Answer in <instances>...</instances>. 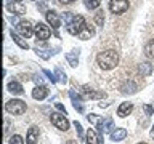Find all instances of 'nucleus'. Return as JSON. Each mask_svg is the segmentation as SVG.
<instances>
[{
	"label": "nucleus",
	"instance_id": "f257e3e1",
	"mask_svg": "<svg viewBox=\"0 0 154 144\" xmlns=\"http://www.w3.org/2000/svg\"><path fill=\"white\" fill-rule=\"evenodd\" d=\"M64 21H66V29L67 32L72 34V35H79V34L84 31V27L87 26L84 16L80 14H71V13H64Z\"/></svg>",
	"mask_w": 154,
	"mask_h": 144
},
{
	"label": "nucleus",
	"instance_id": "f03ea898",
	"mask_svg": "<svg viewBox=\"0 0 154 144\" xmlns=\"http://www.w3.org/2000/svg\"><path fill=\"white\" fill-rule=\"evenodd\" d=\"M96 62H98V66L103 70H111V69H114V67L117 66L119 55H117V51H114V50L101 51L100 55L96 56Z\"/></svg>",
	"mask_w": 154,
	"mask_h": 144
},
{
	"label": "nucleus",
	"instance_id": "7ed1b4c3",
	"mask_svg": "<svg viewBox=\"0 0 154 144\" xmlns=\"http://www.w3.org/2000/svg\"><path fill=\"white\" fill-rule=\"evenodd\" d=\"M5 109H7L10 114H13V115H21V114L26 112V103L21 101V99H11V101L7 103Z\"/></svg>",
	"mask_w": 154,
	"mask_h": 144
},
{
	"label": "nucleus",
	"instance_id": "20e7f679",
	"mask_svg": "<svg viewBox=\"0 0 154 144\" xmlns=\"http://www.w3.org/2000/svg\"><path fill=\"white\" fill-rule=\"evenodd\" d=\"M66 114H58V112H53L50 115V120L51 123L55 125L58 130H61V131H66V130H69V122H67V118L64 117Z\"/></svg>",
	"mask_w": 154,
	"mask_h": 144
},
{
	"label": "nucleus",
	"instance_id": "39448f33",
	"mask_svg": "<svg viewBox=\"0 0 154 144\" xmlns=\"http://www.w3.org/2000/svg\"><path fill=\"white\" fill-rule=\"evenodd\" d=\"M109 10L114 14H122L128 10V0H111Z\"/></svg>",
	"mask_w": 154,
	"mask_h": 144
},
{
	"label": "nucleus",
	"instance_id": "423d86ee",
	"mask_svg": "<svg viewBox=\"0 0 154 144\" xmlns=\"http://www.w3.org/2000/svg\"><path fill=\"white\" fill-rule=\"evenodd\" d=\"M35 35H37V40H48L51 35V29L45 26L43 22H37L35 24Z\"/></svg>",
	"mask_w": 154,
	"mask_h": 144
},
{
	"label": "nucleus",
	"instance_id": "0eeeda50",
	"mask_svg": "<svg viewBox=\"0 0 154 144\" xmlns=\"http://www.w3.org/2000/svg\"><path fill=\"white\" fill-rule=\"evenodd\" d=\"M45 18H47L48 24H50V26L55 29V31H58V29L61 27V18L58 16L56 11H53V10H48V11L45 13Z\"/></svg>",
	"mask_w": 154,
	"mask_h": 144
},
{
	"label": "nucleus",
	"instance_id": "6e6552de",
	"mask_svg": "<svg viewBox=\"0 0 154 144\" xmlns=\"http://www.w3.org/2000/svg\"><path fill=\"white\" fill-rule=\"evenodd\" d=\"M16 29H18V32L21 34L23 37H31L32 34H34V26L29 21H19L18 22V26H16Z\"/></svg>",
	"mask_w": 154,
	"mask_h": 144
},
{
	"label": "nucleus",
	"instance_id": "1a4fd4ad",
	"mask_svg": "<svg viewBox=\"0 0 154 144\" xmlns=\"http://www.w3.org/2000/svg\"><path fill=\"white\" fill-rule=\"evenodd\" d=\"M8 11L13 13V14H24L26 13V7H24V3H21V0H13V2H10L7 5Z\"/></svg>",
	"mask_w": 154,
	"mask_h": 144
},
{
	"label": "nucleus",
	"instance_id": "9d476101",
	"mask_svg": "<svg viewBox=\"0 0 154 144\" xmlns=\"http://www.w3.org/2000/svg\"><path fill=\"white\" fill-rule=\"evenodd\" d=\"M69 96H71V99H72V106L75 107V110L82 114V112H84V99H82V96L77 94L74 90L69 91Z\"/></svg>",
	"mask_w": 154,
	"mask_h": 144
},
{
	"label": "nucleus",
	"instance_id": "9b49d317",
	"mask_svg": "<svg viewBox=\"0 0 154 144\" xmlns=\"http://www.w3.org/2000/svg\"><path fill=\"white\" fill-rule=\"evenodd\" d=\"M82 93H84L85 98H90V99H103V98H106L104 91H93L91 88H88V86H84V88H82Z\"/></svg>",
	"mask_w": 154,
	"mask_h": 144
},
{
	"label": "nucleus",
	"instance_id": "f8f14e48",
	"mask_svg": "<svg viewBox=\"0 0 154 144\" xmlns=\"http://www.w3.org/2000/svg\"><path fill=\"white\" fill-rule=\"evenodd\" d=\"M48 91H50V90H48L45 85H37L35 88L32 90V98H34V99H38V101H40V99H45L47 94H48Z\"/></svg>",
	"mask_w": 154,
	"mask_h": 144
},
{
	"label": "nucleus",
	"instance_id": "ddd939ff",
	"mask_svg": "<svg viewBox=\"0 0 154 144\" xmlns=\"http://www.w3.org/2000/svg\"><path fill=\"white\" fill-rule=\"evenodd\" d=\"M137 90H138V86L133 80H125L124 83L120 85V91H122L124 94H133Z\"/></svg>",
	"mask_w": 154,
	"mask_h": 144
},
{
	"label": "nucleus",
	"instance_id": "4468645a",
	"mask_svg": "<svg viewBox=\"0 0 154 144\" xmlns=\"http://www.w3.org/2000/svg\"><path fill=\"white\" fill-rule=\"evenodd\" d=\"M37 141H38V127L32 125V127L29 128V131H27L26 142L27 144H37Z\"/></svg>",
	"mask_w": 154,
	"mask_h": 144
},
{
	"label": "nucleus",
	"instance_id": "2eb2a0df",
	"mask_svg": "<svg viewBox=\"0 0 154 144\" xmlns=\"http://www.w3.org/2000/svg\"><path fill=\"white\" fill-rule=\"evenodd\" d=\"M111 127H112V118H111V117H106V118H103V122H101L100 125H96V128H98L100 136H103L104 133H108Z\"/></svg>",
	"mask_w": 154,
	"mask_h": 144
},
{
	"label": "nucleus",
	"instance_id": "dca6fc26",
	"mask_svg": "<svg viewBox=\"0 0 154 144\" xmlns=\"http://www.w3.org/2000/svg\"><path fill=\"white\" fill-rule=\"evenodd\" d=\"M132 110H133V104L132 103H122L119 106V109H117V115L119 117H127V115L132 114Z\"/></svg>",
	"mask_w": 154,
	"mask_h": 144
},
{
	"label": "nucleus",
	"instance_id": "f3484780",
	"mask_svg": "<svg viewBox=\"0 0 154 144\" xmlns=\"http://www.w3.org/2000/svg\"><path fill=\"white\" fill-rule=\"evenodd\" d=\"M66 59L71 64V67H77V64H79V50H72L66 53Z\"/></svg>",
	"mask_w": 154,
	"mask_h": 144
},
{
	"label": "nucleus",
	"instance_id": "a211bd4d",
	"mask_svg": "<svg viewBox=\"0 0 154 144\" xmlns=\"http://www.w3.org/2000/svg\"><path fill=\"white\" fill-rule=\"evenodd\" d=\"M109 136H111L112 141H122V139L127 136V130H125V128H116V130L111 131Z\"/></svg>",
	"mask_w": 154,
	"mask_h": 144
},
{
	"label": "nucleus",
	"instance_id": "6ab92c4d",
	"mask_svg": "<svg viewBox=\"0 0 154 144\" xmlns=\"http://www.w3.org/2000/svg\"><path fill=\"white\" fill-rule=\"evenodd\" d=\"M100 142H101V138L96 134V131L88 130V131H87V136H85V144H100Z\"/></svg>",
	"mask_w": 154,
	"mask_h": 144
},
{
	"label": "nucleus",
	"instance_id": "aec40b11",
	"mask_svg": "<svg viewBox=\"0 0 154 144\" xmlns=\"http://www.w3.org/2000/svg\"><path fill=\"white\" fill-rule=\"evenodd\" d=\"M10 34H11L13 42L16 43L19 48H23V50H27V48H29V43H27L26 40H23V35H18V34H16V32H13V31L10 32Z\"/></svg>",
	"mask_w": 154,
	"mask_h": 144
},
{
	"label": "nucleus",
	"instance_id": "412c9836",
	"mask_svg": "<svg viewBox=\"0 0 154 144\" xmlns=\"http://www.w3.org/2000/svg\"><path fill=\"white\" fill-rule=\"evenodd\" d=\"M138 72L143 77L151 75L152 74V64H151V62H141V64H138Z\"/></svg>",
	"mask_w": 154,
	"mask_h": 144
},
{
	"label": "nucleus",
	"instance_id": "4be33fe9",
	"mask_svg": "<svg viewBox=\"0 0 154 144\" xmlns=\"http://www.w3.org/2000/svg\"><path fill=\"white\" fill-rule=\"evenodd\" d=\"M93 35H95V29H93V26H90V24H87V26L84 27V31L79 34V37L82 38V40H88V38L93 37Z\"/></svg>",
	"mask_w": 154,
	"mask_h": 144
},
{
	"label": "nucleus",
	"instance_id": "5701e85b",
	"mask_svg": "<svg viewBox=\"0 0 154 144\" xmlns=\"http://www.w3.org/2000/svg\"><path fill=\"white\" fill-rule=\"evenodd\" d=\"M7 88H8L10 93H13V94H23V86H21V83H18V82H10Z\"/></svg>",
	"mask_w": 154,
	"mask_h": 144
},
{
	"label": "nucleus",
	"instance_id": "b1692460",
	"mask_svg": "<svg viewBox=\"0 0 154 144\" xmlns=\"http://www.w3.org/2000/svg\"><path fill=\"white\" fill-rule=\"evenodd\" d=\"M144 53H146L148 58H154V38L146 43V46H144Z\"/></svg>",
	"mask_w": 154,
	"mask_h": 144
},
{
	"label": "nucleus",
	"instance_id": "393cba45",
	"mask_svg": "<svg viewBox=\"0 0 154 144\" xmlns=\"http://www.w3.org/2000/svg\"><path fill=\"white\" fill-rule=\"evenodd\" d=\"M35 53L42 58V59H48V58L51 56V53H56V51H48V50H43V48H38L37 46L35 48Z\"/></svg>",
	"mask_w": 154,
	"mask_h": 144
},
{
	"label": "nucleus",
	"instance_id": "a878e982",
	"mask_svg": "<svg viewBox=\"0 0 154 144\" xmlns=\"http://www.w3.org/2000/svg\"><path fill=\"white\" fill-rule=\"evenodd\" d=\"M56 80H60L61 83H66L67 82V77H66L64 72H63L61 67H56Z\"/></svg>",
	"mask_w": 154,
	"mask_h": 144
},
{
	"label": "nucleus",
	"instance_id": "bb28decb",
	"mask_svg": "<svg viewBox=\"0 0 154 144\" xmlns=\"http://www.w3.org/2000/svg\"><path fill=\"white\" fill-rule=\"evenodd\" d=\"M101 0H85V7L90 8V10H96L100 7Z\"/></svg>",
	"mask_w": 154,
	"mask_h": 144
},
{
	"label": "nucleus",
	"instance_id": "cd10ccee",
	"mask_svg": "<svg viewBox=\"0 0 154 144\" xmlns=\"http://www.w3.org/2000/svg\"><path fill=\"white\" fill-rule=\"evenodd\" d=\"M88 122L93 123V125H100L101 122H103V118H101L100 115H96V114H88Z\"/></svg>",
	"mask_w": 154,
	"mask_h": 144
},
{
	"label": "nucleus",
	"instance_id": "c85d7f7f",
	"mask_svg": "<svg viewBox=\"0 0 154 144\" xmlns=\"http://www.w3.org/2000/svg\"><path fill=\"white\" fill-rule=\"evenodd\" d=\"M95 22L98 24V26H103V24H104V14H103V11H98L95 14Z\"/></svg>",
	"mask_w": 154,
	"mask_h": 144
},
{
	"label": "nucleus",
	"instance_id": "c756f323",
	"mask_svg": "<svg viewBox=\"0 0 154 144\" xmlns=\"http://www.w3.org/2000/svg\"><path fill=\"white\" fill-rule=\"evenodd\" d=\"M10 144H24V139L19 134H14V136L10 138Z\"/></svg>",
	"mask_w": 154,
	"mask_h": 144
},
{
	"label": "nucleus",
	"instance_id": "7c9ffc66",
	"mask_svg": "<svg viewBox=\"0 0 154 144\" xmlns=\"http://www.w3.org/2000/svg\"><path fill=\"white\" fill-rule=\"evenodd\" d=\"M74 127H75V130H77V134H79V138L84 139V130H82V125H80L79 122H74Z\"/></svg>",
	"mask_w": 154,
	"mask_h": 144
},
{
	"label": "nucleus",
	"instance_id": "2f4dec72",
	"mask_svg": "<svg viewBox=\"0 0 154 144\" xmlns=\"http://www.w3.org/2000/svg\"><path fill=\"white\" fill-rule=\"evenodd\" d=\"M43 74H45V75L48 77V79H50L51 83H55V82H58V80H56V77H55V74H51V72L48 70V69H43Z\"/></svg>",
	"mask_w": 154,
	"mask_h": 144
},
{
	"label": "nucleus",
	"instance_id": "473e14b6",
	"mask_svg": "<svg viewBox=\"0 0 154 144\" xmlns=\"http://www.w3.org/2000/svg\"><path fill=\"white\" fill-rule=\"evenodd\" d=\"M143 110L146 112V115H152V112H154V109H152L149 104H144V106H143Z\"/></svg>",
	"mask_w": 154,
	"mask_h": 144
},
{
	"label": "nucleus",
	"instance_id": "72a5a7b5",
	"mask_svg": "<svg viewBox=\"0 0 154 144\" xmlns=\"http://www.w3.org/2000/svg\"><path fill=\"white\" fill-rule=\"evenodd\" d=\"M55 106H56V109H58V110H61L63 114H66V109H64V106H63V104H60V103H56Z\"/></svg>",
	"mask_w": 154,
	"mask_h": 144
},
{
	"label": "nucleus",
	"instance_id": "f704fd0d",
	"mask_svg": "<svg viewBox=\"0 0 154 144\" xmlns=\"http://www.w3.org/2000/svg\"><path fill=\"white\" fill-rule=\"evenodd\" d=\"M32 79H34V80H35V82H37V83H38V85H42V82H43L40 75H34V77H32Z\"/></svg>",
	"mask_w": 154,
	"mask_h": 144
},
{
	"label": "nucleus",
	"instance_id": "c9c22d12",
	"mask_svg": "<svg viewBox=\"0 0 154 144\" xmlns=\"http://www.w3.org/2000/svg\"><path fill=\"white\" fill-rule=\"evenodd\" d=\"M45 7H47V0H42V3L38 5V10H45Z\"/></svg>",
	"mask_w": 154,
	"mask_h": 144
},
{
	"label": "nucleus",
	"instance_id": "e433bc0d",
	"mask_svg": "<svg viewBox=\"0 0 154 144\" xmlns=\"http://www.w3.org/2000/svg\"><path fill=\"white\" fill-rule=\"evenodd\" d=\"M61 3H72V2H75V0H60Z\"/></svg>",
	"mask_w": 154,
	"mask_h": 144
},
{
	"label": "nucleus",
	"instance_id": "4c0bfd02",
	"mask_svg": "<svg viewBox=\"0 0 154 144\" xmlns=\"http://www.w3.org/2000/svg\"><path fill=\"white\" fill-rule=\"evenodd\" d=\"M151 138L154 139V127H152V130H151Z\"/></svg>",
	"mask_w": 154,
	"mask_h": 144
},
{
	"label": "nucleus",
	"instance_id": "58836bf2",
	"mask_svg": "<svg viewBox=\"0 0 154 144\" xmlns=\"http://www.w3.org/2000/svg\"><path fill=\"white\" fill-rule=\"evenodd\" d=\"M67 144H77V141H67Z\"/></svg>",
	"mask_w": 154,
	"mask_h": 144
},
{
	"label": "nucleus",
	"instance_id": "ea45409f",
	"mask_svg": "<svg viewBox=\"0 0 154 144\" xmlns=\"http://www.w3.org/2000/svg\"><path fill=\"white\" fill-rule=\"evenodd\" d=\"M138 144H146V142H138Z\"/></svg>",
	"mask_w": 154,
	"mask_h": 144
}]
</instances>
